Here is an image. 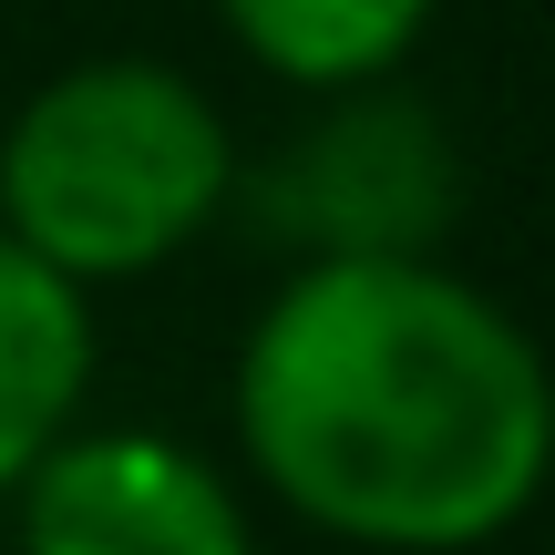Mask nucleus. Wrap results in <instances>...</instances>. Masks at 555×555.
<instances>
[{
    "mask_svg": "<svg viewBox=\"0 0 555 555\" xmlns=\"http://www.w3.org/2000/svg\"><path fill=\"white\" fill-rule=\"evenodd\" d=\"M237 453L360 555H483L555 483V371L433 258H298L237 339Z\"/></svg>",
    "mask_w": 555,
    "mask_h": 555,
    "instance_id": "f257e3e1",
    "label": "nucleus"
},
{
    "mask_svg": "<svg viewBox=\"0 0 555 555\" xmlns=\"http://www.w3.org/2000/svg\"><path fill=\"white\" fill-rule=\"evenodd\" d=\"M237 206V134L176 62H73L0 124V227L73 288H114Z\"/></svg>",
    "mask_w": 555,
    "mask_h": 555,
    "instance_id": "f03ea898",
    "label": "nucleus"
},
{
    "mask_svg": "<svg viewBox=\"0 0 555 555\" xmlns=\"http://www.w3.org/2000/svg\"><path fill=\"white\" fill-rule=\"evenodd\" d=\"M258 227L298 258H433L463 217V155L422 93L339 82L319 114L258 165Z\"/></svg>",
    "mask_w": 555,
    "mask_h": 555,
    "instance_id": "7ed1b4c3",
    "label": "nucleus"
},
{
    "mask_svg": "<svg viewBox=\"0 0 555 555\" xmlns=\"http://www.w3.org/2000/svg\"><path fill=\"white\" fill-rule=\"evenodd\" d=\"M21 555H258L247 504L196 442L134 422H73L11 483Z\"/></svg>",
    "mask_w": 555,
    "mask_h": 555,
    "instance_id": "20e7f679",
    "label": "nucleus"
},
{
    "mask_svg": "<svg viewBox=\"0 0 555 555\" xmlns=\"http://www.w3.org/2000/svg\"><path fill=\"white\" fill-rule=\"evenodd\" d=\"M93 391V288L0 227V494L41 463V442L82 422Z\"/></svg>",
    "mask_w": 555,
    "mask_h": 555,
    "instance_id": "39448f33",
    "label": "nucleus"
},
{
    "mask_svg": "<svg viewBox=\"0 0 555 555\" xmlns=\"http://www.w3.org/2000/svg\"><path fill=\"white\" fill-rule=\"evenodd\" d=\"M442 0H217L237 52L278 73L288 93H339V82H380L412 62Z\"/></svg>",
    "mask_w": 555,
    "mask_h": 555,
    "instance_id": "423d86ee",
    "label": "nucleus"
}]
</instances>
